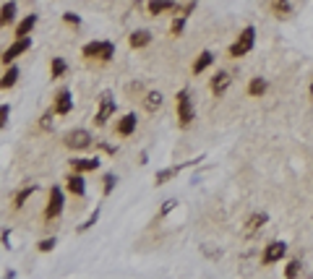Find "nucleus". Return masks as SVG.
I'll use <instances>...</instances> for the list:
<instances>
[{"mask_svg":"<svg viewBox=\"0 0 313 279\" xmlns=\"http://www.w3.org/2000/svg\"><path fill=\"white\" fill-rule=\"evenodd\" d=\"M81 55L86 60H99V63H107V60L115 58V44L113 42H86L81 47Z\"/></svg>","mask_w":313,"mask_h":279,"instance_id":"nucleus-1","label":"nucleus"},{"mask_svg":"<svg viewBox=\"0 0 313 279\" xmlns=\"http://www.w3.org/2000/svg\"><path fill=\"white\" fill-rule=\"evenodd\" d=\"M175 104H178V123H180V128H191V123L196 120V110H193V102H191V91L180 89L178 97H175Z\"/></svg>","mask_w":313,"mask_h":279,"instance_id":"nucleus-2","label":"nucleus"},{"mask_svg":"<svg viewBox=\"0 0 313 279\" xmlns=\"http://www.w3.org/2000/svg\"><path fill=\"white\" fill-rule=\"evenodd\" d=\"M253 42H256V29L253 26H245L240 37L230 44V58H243L253 50Z\"/></svg>","mask_w":313,"mask_h":279,"instance_id":"nucleus-3","label":"nucleus"},{"mask_svg":"<svg viewBox=\"0 0 313 279\" xmlns=\"http://www.w3.org/2000/svg\"><path fill=\"white\" fill-rule=\"evenodd\" d=\"M63 204H66V196H63L60 185H53L50 188V198H47V206H44V222H53L63 214Z\"/></svg>","mask_w":313,"mask_h":279,"instance_id":"nucleus-4","label":"nucleus"},{"mask_svg":"<svg viewBox=\"0 0 313 279\" xmlns=\"http://www.w3.org/2000/svg\"><path fill=\"white\" fill-rule=\"evenodd\" d=\"M63 144H66L68 149H73V151H84V149H89V146L94 144V138H91V133H89L86 128H76V131L66 133Z\"/></svg>","mask_w":313,"mask_h":279,"instance_id":"nucleus-5","label":"nucleus"},{"mask_svg":"<svg viewBox=\"0 0 313 279\" xmlns=\"http://www.w3.org/2000/svg\"><path fill=\"white\" fill-rule=\"evenodd\" d=\"M115 113V97H113V91H102V97H99V110L97 115H94V126H105V123L113 118Z\"/></svg>","mask_w":313,"mask_h":279,"instance_id":"nucleus-6","label":"nucleus"},{"mask_svg":"<svg viewBox=\"0 0 313 279\" xmlns=\"http://www.w3.org/2000/svg\"><path fill=\"white\" fill-rule=\"evenodd\" d=\"M29 47H31V37H16V42L11 44V47H8L3 55H0V60H3L6 66H11L13 60L19 58V55H24Z\"/></svg>","mask_w":313,"mask_h":279,"instance_id":"nucleus-7","label":"nucleus"},{"mask_svg":"<svg viewBox=\"0 0 313 279\" xmlns=\"http://www.w3.org/2000/svg\"><path fill=\"white\" fill-rule=\"evenodd\" d=\"M53 110H55V115H68L73 110V97H71V89L68 86H60L58 89V94L53 99Z\"/></svg>","mask_w":313,"mask_h":279,"instance_id":"nucleus-8","label":"nucleus"},{"mask_svg":"<svg viewBox=\"0 0 313 279\" xmlns=\"http://www.w3.org/2000/svg\"><path fill=\"white\" fill-rule=\"evenodd\" d=\"M285 253H287V245H285V243H279V240H274V243H269V245L264 248L261 263H264V266H272V263H277V261L285 258Z\"/></svg>","mask_w":313,"mask_h":279,"instance_id":"nucleus-9","label":"nucleus"},{"mask_svg":"<svg viewBox=\"0 0 313 279\" xmlns=\"http://www.w3.org/2000/svg\"><path fill=\"white\" fill-rule=\"evenodd\" d=\"M269 222V216H266L264 211H256V214H250L248 216V222H245V227H243V235L245 238H253V235H258V232L264 230V225Z\"/></svg>","mask_w":313,"mask_h":279,"instance_id":"nucleus-10","label":"nucleus"},{"mask_svg":"<svg viewBox=\"0 0 313 279\" xmlns=\"http://www.w3.org/2000/svg\"><path fill=\"white\" fill-rule=\"evenodd\" d=\"M66 191H68L71 196H76V198H84V196H86V180L81 178V173L68 175V180H66Z\"/></svg>","mask_w":313,"mask_h":279,"instance_id":"nucleus-11","label":"nucleus"},{"mask_svg":"<svg viewBox=\"0 0 313 279\" xmlns=\"http://www.w3.org/2000/svg\"><path fill=\"white\" fill-rule=\"evenodd\" d=\"M230 84H232V76L227 73V71H219V73H214V79H212V94L214 97H222L225 91L230 89Z\"/></svg>","mask_w":313,"mask_h":279,"instance_id":"nucleus-12","label":"nucleus"},{"mask_svg":"<svg viewBox=\"0 0 313 279\" xmlns=\"http://www.w3.org/2000/svg\"><path fill=\"white\" fill-rule=\"evenodd\" d=\"M99 157H78V159H71V170L73 173H94L99 170Z\"/></svg>","mask_w":313,"mask_h":279,"instance_id":"nucleus-13","label":"nucleus"},{"mask_svg":"<svg viewBox=\"0 0 313 279\" xmlns=\"http://www.w3.org/2000/svg\"><path fill=\"white\" fill-rule=\"evenodd\" d=\"M198 159H191V162H185V164H175V167H167V170H160V173L154 175V185H165V183H170L172 178H175L183 167H188V164H196Z\"/></svg>","mask_w":313,"mask_h":279,"instance_id":"nucleus-14","label":"nucleus"},{"mask_svg":"<svg viewBox=\"0 0 313 279\" xmlns=\"http://www.w3.org/2000/svg\"><path fill=\"white\" fill-rule=\"evenodd\" d=\"M136 123H138V118H136V113H128V115H123L120 120H118V126H115V131H118V136H123V138H128L133 131H136Z\"/></svg>","mask_w":313,"mask_h":279,"instance_id":"nucleus-15","label":"nucleus"},{"mask_svg":"<svg viewBox=\"0 0 313 279\" xmlns=\"http://www.w3.org/2000/svg\"><path fill=\"white\" fill-rule=\"evenodd\" d=\"M37 21H39V16H37V13H29V16H24L19 24H16V37H29L31 32H34Z\"/></svg>","mask_w":313,"mask_h":279,"instance_id":"nucleus-16","label":"nucleus"},{"mask_svg":"<svg viewBox=\"0 0 313 279\" xmlns=\"http://www.w3.org/2000/svg\"><path fill=\"white\" fill-rule=\"evenodd\" d=\"M151 42V32H146V29H138V32H133L128 37V44L133 50H141V47H146V44Z\"/></svg>","mask_w":313,"mask_h":279,"instance_id":"nucleus-17","label":"nucleus"},{"mask_svg":"<svg viewBox=\"0 0 313 279\" xmlns=\"http://www.w3.org/2000/svg\"><path fill=\"white\" fill-rule=\"evenodd\" d=\"M16 81H19V68H16L13 63L8 66V71L0 76V91H6V89H11V86H16Z\"/></svg>","mask_w":313,"mask_h":279,"instance_id":"nucleus-18","label":"nucleus"},{"mask_svg":"<svg viewBox=\"0 0 313 279\" xmlns=\"http://www.w3.org/2000/svg\"><path fill=\"white\" fill-rule=\"evenodd\" d=\"M165 11H178V6L172 0H149V13L151 16H160Z\"/></svg>","mask_w":313,"mask_h":279,"instance_id":"nucleus-19","label":"nucleus"},{"mask_svg":"<svg viewBox=\"0 0 313 279\" xmlns=\"http://www.w3.org/2000/svg\"><path fill=\"white\" fill-rule=\"evenodd\" d=\"M13 19H16V0H8L0 8V26H11Z\"/></svg>","mask_w":313,"mask_h":279,"instance_id":"nucleus-20","label":"nucleus"},{"mask_svg":"<svg viewBox=\"0 0 313 279\" xmlns=\"http://www.w3.org/2000/svg\"><path fill=\"white\" fill-rule=\"evenodd\" d=\"M162 107V94L160 91H149V94L144 97V110L146 113H156Z\"/></svg>","mask_w":313,"mask_h":279,"instance_id":"nucleus-21","label":"nucleus"},{"mask_svg":"<svg viewBox=\"0 0 313 279\" xmlns=\"http://www.w3.org/2000/svg\"><path fill=\"white\" fill-rule=\"evenodd\" d=\"M272 13L277 19H285L292 13V6H290V0H272Z\"/></svg>","mask_w":313,"mask_h":279,"instance_id":"nucleus-22","label":"nucleus"},{"mask_svg":"<svg viewBox=\"0 0 313 279\" xmlns=\"http://www.w3.org/2000/svg\"><path fill=\"white\" fill-rule=\"evenodd\" d=\"M212 63H214V55H212L209 50H206V52H201V55L196 58V63H193V73H196V76H198V73H203V71H206Z\"/></svg>","mask_w":313,"mask_h":279,"instance_id":"nucleus-23","label":"nucleus"},{"mask_svg":"<svg viewBox=\"0 0 313 279\" xmlns=\"http://www.w3.org/2000/svg\"><path fill=\"white\" fill-rule=\"evenodd\" d=\"M37 191V185H26V188H21L19 193H16V198H13V209H24V204L29 201V196Z\"/></svg>","mask_w":313,"mask_h":279,"instance_id":"nucleus-24","label":"nucleus"},{"mask_svg":"<svg viewBox=\"0 0 313 279\" xmlns=\"http://www.w3.org/2000/svg\"><path fill=\"white\" fill-rule=\"evenodd\" d=\"M266 86H269V84H266V79H250L248 94H250V97H261L264 91H266Z\"/></svg>","mask_w":313,"mask_h":279,"instance_id":"nucleus-25","label":"nucleus"},{"mask_svg":"<svg viewBox=\"0 0 313 279\" xmlns=\"http://www.w3.org/2000/svg\"><path fill=\"white\" fill-rule=\"evenodd\" d=\"M66 71H68L66 60H63V58H53V63H50V76H53V79H60Z\"/></svg>","mask_w":313,"mask_h":279,"instance_id":"nucleus-26","label":"nucleus"},{"mask_svg":"<svg viewBox=\"0 0 313 279\" xmlns=\"http://www.w3.org/2000/svg\"><path fill=\"white\" fill-rule=\"evenodd\" d=\"M102 183H105V185H102V193H105V196H110V193H113V188L118 185V175H115V173H107Z\"/></svg>","mask_w":313,"mask_h":279,"instance_id":"nucleus-27","label":"nucleus"},{"mask_svg":"<svg viewBox=\"0 0 313 279\" xmlns=\"http://www.w3.org/2000/svg\"><path fill=\"white\" fill-rule=\"evenodd\" d=\"M300 274H303V263L300 261H290L287 269H285V276L287 279H295V276H300Z\"/></svg>","mask_w":313,"mask_h":279,"instance_id":"nucleus-28","label":"nucleus"},{"mask_svg":"<svg viewBox=\"0 0 313 279\" xmlns=\"http://www.w3.org/2000/svg\"><path fill=\"white\" fill-rule=\"evenodd\" d=\"M55 245H58L55 238H44V240L37 243V251H39V253H50V251H55Z\"/></svg>","mask_w":313,"mask_h":279,"instance_id":"nucleus-29","label":"nucleus"},{"mask_svg":"<svg viewBox=\"0 0 313 279\" xmlns=\"http://www.w3.org/2000/svg\"><path fill=\"white\" fill-rule=\"evenodd\" d=\"M53 118H55V110H47V113L39 118V128H42V131H53Z\"/></svg>","mask_w":313,"mask_h":279,"instance_id":"nucleus-30","label":"nucleus"},{"mask_svg":"<svg viewBox=\"0 0 313 279\" xmlns=\"http://www.w3.org/2000/svg\"><path fill=\"white\" fill-rule=\"evenodd\" d=\"M97 219H99V209H94V214L89 216V219H86L84 225H78V227H76V232H86V230H91L94 225H97Z\"/></svg>","mask_w":313,"mask_h":279,"instance_id":"nucleus-31","label":"nucleus"},{"mask_svg":"<svg viewBox=\"0 0 313 279\" xmlns=\"http://www.w3.org/2000/svg\"><path fill=\"white\" fill-rule=\"evenodd\" d=\"M185 21H188V16H178L175 21H172V26H170V32H172V37H178L183 29H185Z\"/></svg>","mask_w":313,"mask_h":279,"instance_id":"nucleus-32","label":"nucleus"},{"mask_svg":"<svg viewBox=\"0 0 313 279\" xmlns=\"http://www.w3.org/2000/svg\"><path fill=\"white\" fill-rule=\"evenodd\" d=\"M63 21L71 24V26H81V16H78V13H73V11H66V13H63Z\"/></svg>","mask_w":313,"mask_h":279,"instance_id":"nucleus-33","label":"nucleus"},{"mask_svg":"<svg viewBox=\"0 0 313 279\" xmlns=\"http://www.w3.org/2000/svg\"><path fill=\"white\" fill-rule=\"evenodd\" d=\"M8 118H11V107H8V104H0V131L6 128Z\"/></svg>","mask_w":313,"mask_h":279,"instance_id":"nucleus-34","label":"nucleus"},{"mask_svg":"<svg viewBox=\"0 0 313 279\" xmlns=\"http://www.w3.org/2000/svg\"><path fill=\"white\" fill-rule=\"evenodd\" d=\"M175 206H178V201H175V198H167L165 204H162V209H160V216H167V214H170L172 209H175Z\"/></svg>","mask_w":313,"mask_h":279,"instance_id":"nucleus-35","label":"nucleus"},{"mask_svg":"<svg viewBox=\"0 0 313 279\" xmlns=\"http://www.w3.org/2000/svg\"><path fill=\"white\" fill-rule=\"evenodd\" d=\"M97 146H99L102 151H107V154H118V146H110V144H105V141H97Z\"/></svg>","mask_w":313,"mask_h":279,"instance_id":"nucleus-36","label":"nucleus"},{"mask_svg":"<svg viewBox=\"0 0 313 279\" xmlns=\"http://www.w3.org/2000/svg\"><path fill=\"white\" fill-rule=\"evenodd\" d=\"M8 235H11L8 230H3V232H0V240H3V245H6V248H11V245H8Z\"/></svg>","mask_w":313,"mask_h":279,"instance_id":"nucleus-37","label":"nucleus"},{"mask_svg":"<svg viewBox=\"0 0 313 279\" xmlns=\"http://www.w3.org/2000/svg\"><path fill=\"white\" fill-rule=\"evenodd\" d=\"M310 97H313V81H310Z\"/></svg>","mask_w":313,"mask_h":279,"instance_id":"nucleus-38","label":"nucleus"}]
</instances>
